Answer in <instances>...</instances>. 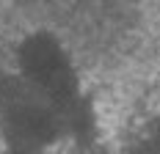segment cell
Returning <instances> with one entry per match:
<instances>
[{
    "label": "cell",
    "instance_id": "1",
    "mask_svg": "<svg viewBox=\"0 0 160 154\" xmlns=\"http://www.w3.org/2000/svg\"><path fill=\"white\" fill-rule=\"evenodd\" d=\"M11 69L22 91L44 99L61 113L88 96L72 47L61 33L50 28H31L17 36L11 44Z\"/></svg>",
    "mask_w": 160,
    "mask_h": 154
},
{
    "label": "cell",
    "instance_id": "2",
    "mask_svg": "<svg viewBox=\"0 0 160 154\" xmlns=\"http://www.w3.org/2000/svg\"><path fill=\"white\" fill-rule=\"evenodd\" d=\"M0 143L3 152L55 154L69 146L66 118L44 99L22 91L0 105Z\"/></svg>",
    "mask_w": 160,
    "mask_h": 154
},
{
    "label": "cell",
    "instance_id": "3",
    "mask_svg": "<svg viewBox=\"0 0 160 154\" xmlns=\"http://www.w3.org/2000/svg\"><path fill=\"white\" fill-rule=\"evenodd\" d=\"M83 152H86V149H83ZM86 154H105V152H86Z\"/></svg>",
    "mask_w": 160,
    "mask_h": 154
}]
</instances>
